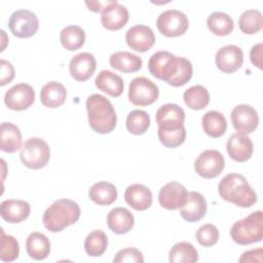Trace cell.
I'll return each instance as SVG.
<instances>
[{"label":"cell","instance_id":"cell-2","mask_svg":"<svg viewBox=\"0 0 263 263\" xmlns=\"http://www.w3.org/2000/svg\"><path fill=\"white\" fill-rule=\"evenodd\" d=\"M222 199L240 208H251L257 202V194L247 179L237 173L226 175L218 185Z\"/></svg>","mask_w":263,"mask_h":263},{"label":"cell","instance_id":"cell-33","mask_svg":"<svg viewBox=\"0 0 263 263\" xmlns=\"http://www.w3.org/2000/svg\"><path fill=\"white\" fill-rule=\"evenodd\" d=\"M208 28L217 36L229 35L234 28L233 20L225 12L214 11L206 18Z\"/></svg>","mask_w":263,"mask_h":263},{"label":"cell","instance_id":"cell-30","mask_svg":"<svg viewBox=\"0 0 263 263\" xmlns=\"http://www.w3.org/2000/svg\"><path fill=\"white\" fill-rule=\"evenodd\" d=\"M88 196L99 205H109L117 199V189L112 183L101 181L90 187Z\"/></svg>","mask_w":263,"mask_h":263},{"label":"cell","instance_id":"cell-24","mask_svg":"<svg viewBox=\"0 0 263 263\" xmlns=\"http://www.w3.org/2000/svg\"><path fill=\"white\" fill-rule=\"evenodd\" d=\"M96 86L110 97H119L124 88L122 78L109 70H102L96 77Z\"/></svg>","mask_w":263,"mask_h":263},{"label":"cell","instance_id":"cell-37","mask_svg":"<svg viewBox=\"0 0 263 263\" xmlns=\"http://www.w3.org/2000/svg\"><path fill=\"white\" fill-rule=\"evenodd\" d=\"M125 125L130 134L136 136L143 135L150 126V116L146 111L133 110L127 114Z\"/></svg>","mask_w":263,"mask_h":263},{"label":"cell","instance_id":"cell-39","mask_svg":"<svg viewBox=\"0 0 263 263\" xmlns=\"http://www.w3.org/2000/svg\"><path fill=\"white\" fill-rule=\"evenodd\" d=\"M1 243H0V259L3 262H12L17 259L20 254V246L16 238L12 235L5 234L1 228Z\"/></svg>","mask_w":263,"mask_h":263},{"label":"cell","instance_id":"cell-9","mask_svg":"<svg viewBox=\"0 0 263 263\" xmlns=\"http://www.w3.org/2000/svg\"><path fill=\"white\" fill-rule=\"evenodd\" d=\"M8 28L13 36L17 38H30L38 31L39 21L33 11L17 9L10 15Z\"/></svg>","mask_w":263,"mask_h":263},{"label":"cell","instance_id":"cell-4","mask_svg":"<svg viewBox=\"0 0 263 263\" xmlns=\"http://www.w3.org/2000/svg\"><path fill=\"white\" fill-rule=\"evenodd\" d=\"M80 218L78 203L69 198L58 199L44 212L42 223L50 232H60L66 227L76 223Z\"/></svg>","mask_w":263,"mask_h":263},{"label":"cell","instance_id":"cell-34","mask_svg":"<svg viewBox=\"0 0 263 263\" xmlns=\"http://www.w3.org/2000/svg\"><path fill=\"white\" fill-rule=\"evenodd\" d=\"M183 99L190 109L202 110L210 103V93L204 86L196 84L184 91Z\"/></svg>","mask_w":263,"mask_h":263},{"label":"cell","instance_id":"cell-26","mask_svg":"<svg viewBox=\"0 0 263 263\" xmlns=\"http://www.w3.org/2000/svg\"><path fill=\"white\" fill-rule=\"evenodd\" d=\"M26 251L34 260H44L50 253V241L46 235L35 231L29 234L26 240Z\"/></svg>","mask_w":263,"mask_h":263},{"label":"cell","instance_id":"cell-38","mask_svg":"<svg viewBox=\"0 0 263 263\" xmlns=\"http://www.w3.org/2000/svg\"><path fill=\"white\" fill-rule=\"evenodd\" d=\"M156 123L162 122H182L185 120V111L177 104L168 103L159 107L155 115Z\"/></svg>","mask_w":263,"mask_h":263},{"label":"cell","instance_id":"cell-15","mask_svg":"<svg viewBox=\"0 0 263 263\" xmlns=\"http://www.w3.org/2000/svg\"><path fill=\"white\" fill-rule=\"evenodd\" d=\"M226 150L231 159L237 162H245L251 158L254 145L247 134L237 132L232 134L227 140Z\"/></svg>","mask_w":263,"mask_h":263},{"label":"cell","instance_id":"cell-11","mask_svg":"<svg viewBox=\"0 0 263 263\" xmlns=\"http://www.w3.org/2000/svg\"><path fill=\"white\" fill-rule=\"evenodd\" d=\"M35 101V90L27 83H17L4 95L6 107L13 111H23L32 106Z\"/></svg>","mask_w":263,"mask_h":263},{"label":"cell","instance_id":"cell-27","mask_svg":"<svg viewBox=\"0 0 263 263\" xmlns=\"http://www.w3.org/2000/svg\"><path fill=\"white\" fill-rule=\"evenodd\" d=\"M110 66L123 73H134L142 68V59L128 51H117L110 55L109 59Z\"/></svg>","mask_w":263,"mask_h":263},{"label":"cell","instance_id":"cell-19","mask_svg":"<svg viewBox=\"0 0 263 263\" xmlns=\"http://www.w3.org/2000/svg\"><path fill=\"white\" fill-rule=\"evenodd\" d=\"M157 136L160 143L166 148H176L186 139V128L182 122H162L157 124Z\"/></svg>","mask_w":263,"mask_h":263},{"label":"cell","instance_id":"cell-43","mask_svg":"<svg viewBox=\"0 0 263 263\" xmlns=\"http://www.w3.org/2000/svg\"><path fill=\"white\" fill-rule=\"evenodd\" d=\"M262 248H258V249H253L247 252H243L241 257L238 259V262L242 263V262H262Z\"/></svg>","mask_w":263,"mask_h":263},{"label":"cell","instance_id":"cell-5","mask_svg":"<svg viewBox=\"0 0 263 263\" xmlns=\"http://www.w3.org/2000/svg\"><path fill=\"white\" fill-rule=\"evenodd\" d=\"M230 236L234 242L241 246L261 241L263 238V212H253L246 218L236 221L230 228Z\"/></svg>","mask_w":263,"mask_h":263},{"label":"cell","instance_id":"cell-35","mask_svg":"<svg viewBox=\"0 0 263 263\" xmlns=\"http://www.w3.org/2000/svg\"><path fill=\"white\" fill-rule=\"evenodd\" d=\"M240 31L248 35L258 33L263 27V16L258 9H247L238 18Z\"/></svg>","mask_w":263,"mask_h":263},{"label":"cell","instance_id":"cell-3","mask_svg":"<svg viewBox=\"0 0 263 263\" xmlns=\"http://www.w3.org/2000/svg\"><path fill=\"white\" fill-rule=\"evenodd\" d=\"M88 123L91 129L98 134L111 133L117 123V115L111 102L99 93L90 95L86 99Z\"/></svg>","mask_w":263,"mask_h":263},{"label":"cell","instance_id":"cell-13","mask_svg":"<svg viewBox=\"0 0 263 263\" xmlns=\"http://www.w3.org/2000/svg\"><path fill=\"white\" fill-rule=\"evenodd\" d=\"M215 63L217 68L223 73L232 74L242 66L243 52L236 45H225L217 51Z\"/></svg>","mask_w":263,"mask_h":263},{"label":"cell","instance_id":"cell-17","mask_svg":"<svg viewBox=\"0 0 263 263\" xmlns=\"http://www.w3.org/2000/svg\"><path fill=\"white\" fill-rule=\"evenodd\" d=\"M129 18L128 10L125 6L113 0L111 4L106 6L101 14V23L103 27L110 31H117L123 28Z\"/></svg>","mask_w":263,"mask_h":263},{"label":"cell","instance_id":"cell-18","mask_svg":"<svg viewBox=\"0 0 263 263\" xmlns=\"http://www.w3.org/2000/svg\"><path fill=\"white\" fill-rule=\"evenodd\" d=\"M97 62L93 54L89 52H80L74 55L69 63V71L76 81H86L95 73Z\"/></svg>","mask_w":263,"mask_h":263},{"label":"cell","instance_id":"cell-40","mask_svg":"<svg viewBox=\"0 0 263 263\" xmlns=\"http://www.w3.org/2000/svg\"><path fill=\"white\" fill-rule=\"evenodd\" d=\"M195 238L200 246L210 248L218 242L219 229L211 223L203 224L196 230Z\"/></svg>","mask_w":263,"mask_h":263},{"label":"cell","instance_id":"cell-21","mask_svg":"<svg viewBox=\"0 0 263 263\" xmlns=\"http://www.w3.org/2000/svg\"><path fill=\"white\" fill-rule=\"evenodd\" d=\"M31 212L28 201L22 199H6L1 202L0 215L8 223L15 224L26 220Z\"/></svg>","mask_w":263,"mask_h":263},{"label":"cell","instance_id":"cell-44","mask_svg":"<svg viewBox=\"0 0 263 263\" xmlns=\"http://www.w3.org/2000/svg\"><path fill=\"white\" fill-rule=\"evenodd\" d=\"M262 48L263 44L258 43L254 45L250 51V59L252 64L259 69H262Z\"/></svg>","mask_w":263,"mask_h":263},{"label":"cell","instance_id":"cell-12","mask_svg":"<svg viewBox=\"0 0 263 263\" xmlns=\"http://www.w3.org/2000/svg\"><path fill=\"white\" fill-rule=\"evenodd\" d=\"M231 122L238 133L251 134L259 124V115L254 107L246 104L235 106L231 111Z\"/></svg>","mask_w":263,"mask_h":263},{"label":"cell","instance_id":"cell-28","mask_svg":"<svg viewBox=\"0 0 263 263\" xmlns=\"http://www.w3.org/2000/svg\"><path fill=\"white\" fill-rule=\"evenodd\" d=\"M1 150L6 153H14L22 148V134L20 128L12 122H2L1 132Z\"/></svg>","mask_w":263,"mask_h":263},{"label":"cell","instance_id":"cell-16","mask_svg":"<svg viewBox=\"0 0 263 263\" xmlns=\"http://www.w3.org/2000/svg\"><path fill=\"white\" fill-rule=\"evenodd\" d=\"M125 41L132 49L139 52H145L154 45L155 36L150 27L136 25L127 30Z\"/></svg>","mask_w":263,"mask_h":263},{"label":"cell","instance_id":"cell-23","mask_svg":"<svg viewBox=\"0 0 263 263\" xmlns=\"http://www.w3.org/2000/svg\"><path fill=\"white\" fill-rule=\"evenodd\" d=\"M107 225L115 234H125L135 225L134 215L125 208H114L107 215Z\"/></svg>","mask_w":263,"mask_h":263},{"label":"cell","instance_id":"cell-42","mask_svg":"<svg viewBox=\"0 0 263 263\" xmlns=\"http://www.w3.org/2000/svg\"><path fill=\"white\" fill-rule=\"evenodd\" d=\"M0 66H1L0 85L4 86L14 78V68L10 62L3 59L0 61Z\"/></svg>","mask_w":263,"mask_h":263},{"label":"cell","instance_id":"cell-8","mask_svg":"<svg viewBox=\"0 0 263 263\" xmlns=\"http://www.w3.org/2000/svg\"><path fill=\"white\" fill-rule=\"evenodd\" d=\"M159 33L165 37L184 35L189 27L186 14L178 9H168L159 14L156 21Z\"/></svg>","mask_w":263,"mask_h":263},{"label":"cell","instance_id":"cell-20","mask_svg":"<svg viewBox=\"0 0 263 263\" xmlns=\"http://www.w3.org/2000/svg\"><path fill=\"white\" fill-rule=\"evenodd\" d=\"M206 200L202 194L196 191L188 192L186 202L180 208L181 217L190 223L201 220L206 214Z\"/></svg>","mask_w":263,"mask_h":263},{"label":"cell","instance_id":"cell-31","mask_svg":"<svg viewBox=\"0 0 263 263\" xmlns=\"http://www.w3.org/2000/svg\"><path fill=\"white\" fill-rule=\"evenodd\" d=\"M60 40L64 48L70 51L79 49L85 42V32L83 29L76 25H70L60 33Z\"/></svg>","mask_w":263,"mask_h":263},{"label":"cell","instance_id":"cell-32","mask_svg":"<svg viewBox=\"0 0 263 263\" xmlns=\"http://www.w3.org/2000/svg\"><path fill=\"white\" fill-rule=\"evenodd\" d=\"M168 260L171 263H195L198 260V252L192 243L180 241L171 249Z\"/></svg>","mask_w":263,"mask_h":263},{"label":"cell","instance_id":"cell-41","mask_svg":"<svg viewBox=\"0 0 263 263\" xmlns=\"http://www.w3.org/2000/svg\"><path fill=\"white\" fill-rule=\"evenodd\" d=\"M114 263H143V254L135 248H125L118 251L113 259Z\"/></svg>","mask_w":263,"mask_h":263},{"label":"cell","instance_id":"cell-14","mask_svg":"<svg viewBox=\"0 0 263 263\" xmlns=\"http://www.w3.org/2000/svg\"><path fill=\"white\" fill-rule=\"evenodd\" d=\"M188 191L178 182H170L161 187L158 194L159 204L166 210H177L186 202Z\"/></svg>","mask_w":263,"mask_h":263},{"label":"cell","instance_id":"cell-29","mask_svg":"<svg viewBox=\"0 0 263 263\" xmlns=\"http://www.w3.org/2000/svg\"><path fill=\"white\" fill-rule=\"evenodd\" d=\"M201 124L204 133L215 139L222 137L227 129V120L225 116L216 110L206 112L201 118Z\"/></svg>","mask_w":263,"mask_h":263},{"label":"cell","instance_id":"cell-45","mask_svg":"<svg viewBox=\"0 0 263 263\" xmlns=\"http://www.w3.org/2000/svg\"><path fill=\"white\" fill-rule=\"evenodd\" d=\"M113 0H106V1H85V4L87 6V8L90 11L93 12H99V11H103V9L108 6L109 4L112 3Z\"/></svg>","mask_w":263,"mask_h":263},{"label":"cell","instance_id":"cell-10","mask_svg":"<svg viewBox=\"0 0 263 263\" xmlns=\"http://www.w3.org/2000/svg\"><path fill=\"white\" fill-rule=\"evenodd\" d=\"M224 167V156L215 149L202 151L194 161L195 172L204 179H213L218 177Z\"/></svg>","mask_w":263,"mask_h":263},{"label":"cell","instance_id":"cell-1","mask_svg":"<svg viewBox=\"0 0 263 263\" xmlns=\"http://www.w3.org/2000/svg\"><path fill=\"white\" fill-rule=\"evenodd\" d=\"M148 70L155 78L174 87L185 85L193 74V67L189 60L165 50L156 51L150 57Z\"/></svg>","mask_w":263,"mask_h":263},{"label":"cell","instance_id":"cell-6","mask_svg":"<svg viewBox=\"0 0 263 263\" xmlns=\"http://www.w3.org/2000/svg\"><path fill=\"white\" fill-rule=\"evenodd\" d=\"M20 157L25 166L31 170H39L49 161L50 149L43 139L30 138L23 144Z\"/></svg>","mask_w":263,"mask_h":263},{"label":"cell","instance_id":"cell-7","mask_svg":"<svg viewBox=\"0 0 263 263\" xmlns=\"http://www.w3.org/2000/svg\"><path fill=\"white\" fill-rule=\"evenodd\" d=\"M158 96L157 85L146 77H136L129 83L128 100L136 106L152 105L158 99Z\"/></svg>","mask_w":263,"mask_h":263},{"label":"cell","instance_id":"cell-22","mask_svg":"<svg viewBox=\"0 0 263 263\" xmlns=\"http://www.w3.org/2000/svg\"><path fill=\"white\" fill-rule=\"evenodd\" d=\"M124 200L134 210L145 211L152 204V192L145 185L133 184L125 189Z\"/></svg>","mask_w":263,"mask_h":263},{"label":"cell","instance_id":"cell-25","mask_svg":"<svg viewBox=\"0 0 263 263\" xmlns=\"http://www.w3.org/2000/svg\"><path fill=\"white\" fill-rule=\"evenodd\" d=\"M67 99L65 86L57 81H49L40 90V101L47 108L61 107Z\"/></svg>","mask_w":263,"mask_h":263},{"label":"cell","instance_id":"cell-36","mask_svg":"<svg viewBox=\"0 0 263 263\" xmlns=\"http://www.w3.org/2000/svg\"><path fill=\"white\" fill-rule=\"evenodd\" d=\"M108 247V237L103 230H93L84 240V250L90 257L102 256Z\"/></svg>","mask_w":263,"mask_h":263}]
</instances>
